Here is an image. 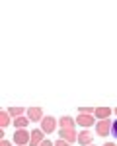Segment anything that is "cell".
Here are the masks:
<instances>
[{"mask_svg":"<svg viewBox=\"0 0 117 146\" xmlns=\"http://www.w3.org/2000/svg\"><path fill=\"white\" fill-rule=\"evenodd\" d=\"M78 113H80V115H94V113H96V107L82 105V107H78Z\"/></svg>","mask_w":117,"mask_h":146,"instance_id":"cell-14","label":"cell"},{"mask_svg":"<svg viewBox=\"0 0 117 146\" xmlns=\"http://www.w3.org/2000/svg\"><path fill=\"white\" fill-rule=\"evenodd\" d=\"M58 136H60V140H64V142H78V133L74 131V129H60V133H58Z\"/></svg>","mask_w":117,"mask_h":146,"instance_id":"cell-2","label":"cell"},{"mask_svg":"<svg viewBox=\"0 0 117 146\" xmlns=\"http://www.w3.org/2000/svg\"><path fill=\"white\" fill-rule=\"evenodd\" d=\"M29 140H31V133H27L25 129H20L14 133V142L16 146H29Z\"/></svg>","mask_w":117,"mask_h":146,"instance_id":"cell-1","label":"cell"},{"mask_svg":"<svg viewBox=\"0 0 117 146\" xmlns=\"http://www.w3.org/2000/svg\"><path fill=\"white\" fill-rule=\"evenodd\" d=\"M115 115H117V107H115Z\"/></svg>","mask_w":117,"mask_h":146,"instance_id":"cell-20","label":"cell"},{"mask_svg":"<svg viewBox=\"0 0 117 146\" xmlns=\"http://www.w3.org/2000/svg\"><path fill=\"white\" fill-rule=\"evenodd\" d=\"M55 146H70L68 142H64V140H60V138H58L57 142H55Z\"/></svg>","mask_w":117,"mask_h":146,"instance_id":"cell-16","label":"cell"},{"mask_svg":"<svg viewBox=\"0 0 117 146\" xmlns=\"http://www.w3.org/2000/svg\"><path fill=\"white\" fill-rule=\"evenodd\" d=\"M58 125H60V129H74L76 121H74L72 117H68V115H64V117L58 119Z\"/></svg>","mask_w":117,"mask_h":146,"instance_id":"cell-10","label":"cell"},{"mask_svg":"<svg viewBox=\"0 0 117 146\" xmlns=\"http://www.w3.org/2000/svg\"><path fill=\"white\" fill-rule=\"evenodd\" d=\"M76 123L80 125V127H84V129H88V127H92V125H94V115H80V113H78Z\"/></svg>","mask_w":117,"mask_h":146,"instance_id":"cell-9","label":"cell"},{"mask_svg":"<svg viewBox=\"0 0 117 146\" xmlns=\"http://www.w3.org/2000/svg\"><path fill=\"white\" fill-rule=\"evenodd\" d=\"M55 127H57V119H55V117H51V115L43 117V121H41V131H43L45 135L53 133V131H55Z\"/></svg>","mask_w":117,"mask_h":146,"instance_id":"cell-3","label":"cell"},{"mask_svg":"<svg viewBox=\"0 0 117 146\" xmlns=\"http://www.w3.org/2000/svg\"><path fill=\"white\" fill-rule=\"evenodd\" d=\"M27 119L29 121H43V109L41 107H29L27 109Z\"/></svg>","mask_w":117,"mask_h":146,"instance_id":"cell-7","label":"cell"},{"mask_svg":"<svg viewBox=\"0 0 117 146\" xmlns=\"http://www.w3.org/2000/svg\"><path fill=\"white\" fill-rule=\"evenodd\" d=\"M109 115H111V107H96V113H94V117H96L98 121L109 119Z\"/></svg>","mask_w":117,"mask_h":146,"instance_id":"cell-8","label":"cell"},{"mask_svg":"<svg viewBox=\"0 0 117 146\" xmlns=\"http://www.w3.org/2000/svg\"><path fill=\"white\" fill-rule=\"evenodd\" d=\"M111 125H113V123H109V119H105V121H98V123H96V133H98V136H109Z\"/></svg>","mask_w":117,"mask_h":146,"instance_id":"cell-4","label":"cell"},{"mask_svg":"<svg viewBox=\"0 0 117 146\" xmlns=\"http://www.w3.org/2000/svg\"><path fill=\"white\" fill-rule=\"evenodd\" d=\"M8 125H10V113L0 111V127H8Z\"/></svg>","mask_w":117,"mask_h":146,"instance_id":"cell-13","label":"cell"},{"mask_svg":"<svg viewBox=\"0 0 117 146\" xmlns=\"http://www.w3.org/2000/svg\"><path fill=\"white\" fill-rule=\"evenodd\" d=\"M90 146H96V144H90Z\"/></svg>","mask_w":117,"mask_h":146,"instance_id":"cell-21","label":"cell"},{"mask_svg":"<svg viewBox=\"0 0 117 146\" xmlns=\"http://www.w3.org/2000/svg\"><path fill=\"white\" fill-rule=\"evenodd\" d=\"M41 146H55V142H51V140H43Z\"/></svg>","mask_w":117,"mask_h":146,"instance_id":"cell-17","label":"cell"},{"mask_svg":"<svg viewBox=\"0 0 117 146\" xmlns=\"http://www.w3.org/2000/svg\"><path fill=\"white\" fill-rule=\"evenodd\" d=\"M45 133L41 131V129H35V131H31V140H29V146H41V142L45 140Z\"/></svg>","mask_w":117,"mask_h":146,"instance_id":"cell-5","label":"cell"},{"mask_svg":"<svg viewBox=\"0 0 117 146\" xmlns=\"http://www.w3.org/2000/svg\"><path fill=\"white\" fill-rule=\"evenodd\" d=\"M92 140H94V135L88 131V129H84L82 133H78V144L82 146H90L92 144Z\"/></svg>","mask_w":117,"mask_h":146,"instance_id":"cell-6","label":"cell"},{"mask_svg":"<svg viewBox=\"0 0 117 146\" xmlns=\"http://www.w3.org/2000/svg\"><path fill=\"white\" fill-rule=\"evenodd\" d=\"M111 135L117 138V121H113V125H111Z\"/></svg>","mask_w":117,"mask_h":146,"instance_id":"cell-15","label":"cell"},{"mask_svg":"<svg viewBox=\"0 0 117 146\" xmlns=\"http://www.w3.org/2000/svg\"><path fill=\"white\" fill-rule=\"evenodd\" d=\"M23 107H10L8 109V113H10V117H14V119H18V117H23Z\"/></svg>","mask_w":117,"mask_h":146,"instance_id":"cell-12","label":"cell"},{"mask_svg":"<svg viewBox=\"0 0 117 146\" xmlns=\"http://www.w3.org/2000/svg\"><path fill=\"white\" fill-rule=\"evenodd\" d=\"M0 146H12V144L8 142V140H2V142H0Z\"/></svg>","mask_w":117,"mask_h":146,"instance_id":"cell-18","label":"cell"},{"mask_svg":"<svg viewBox=\"0 0 117 146\" xmlns=\"http://www.w3.org/2000/svg\"><path fill=\"white\" fill-rule=\"evenodd\" d=\"M27 125H29V119H27V117H18V119H14V127H16V131L25 129Z\"/></svg>","mask_w":117,"mask_h":146,"instance_id":"cell-11","label":"cell"},{"mask_svg":"<svg viewBox=\"0 0 117 146\" xmlns=\"http://www.w3.org/2000/svg\"><path fill=\"white\" fill-rule=\"evenodd\" d=\"M104 146H115V144H113V142H105Z\"/></svg>","mask_w":117,"mask_h":146,"instance_id":"cell-19","label":"cell"}]
</instances>
